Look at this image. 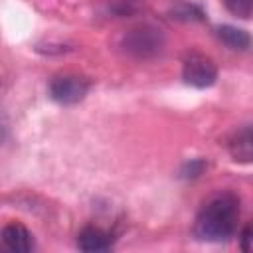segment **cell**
I'll use <instances>...</instances> for the list:
<instances>
[{"label":"cell","mask_w":253,"mask_h":253,"mask_svg":"<svg viewBox=\"0 0 253 253\" xmlns=\"http://www.w3.org/2000/svg\"><path fill=\"white\" fill-rule=\"evenodd\" d=\"M223 4L237 18L247 20L251 16V0H223Z\"/></svg>","instance_id":"obj_11"},{"label":"cell","mask_w":253,"mask_h":253,"mask_svg":"<svg viewBox=\"0 0 253 253\" xmlns=\"http://www.w3.org/2000/svg\"><path fill=\"white\" fill-rule=\"evenodd\" d=\"M170 16L180 22H204L206 20V12L198 4H192V2H176L170 8Z\"/></svg>","instance_id":"obj_9"},{"label":"cell","mask_w":253,"mask_h":253,"mask_svg":"<svg viewBox=\"0 0 253 253\" xmlns=\"http://www.w3.org/2000/svg\"><path fill=\"white\" fill-rule=\"evenodd\" d=\"M239 241H241V249H243L245 253H249V249H251V223H247V225L243 227V231H241V235H239Z\"/></svg>","instance_id":"obj_13"},{"label":"cell","mask_w":253,"mask_h":253,"mask_svg":"<svg viewBox=\"0 0 253 253\" xmlns=\"http://www.w3.org/2000/svg\"><path fill=\"white\" fill-rule=\"evenodd\" d=\"M215 36L221 43H225L229 49H235V51H245L249 49L251 45V38L245 30L241 28H235V26H229V24H221L215 28Z\"/></svg>","instance_id":"obj_8"},{"label":"cell","mask_w":253,"mask_h":253,"mask_svg":"<svg viewBox=\"0 0 253 253\" xmlns=\"http://www.w3.org/2000/svg\"><path fill=\"white\" fill-rule=\"evenodd\" d=\"M91 89V81L83 75L75 73H59L51 77L47 85V95L57 105H77L85 99V95Z\"/></svg>","instance_id":"obj_3"},{"label":"cell","mask_w":253,"mask_h":253,"mask_svg":"<svg viewBox=\"0 0 253 253\" xmlns=\"http://www.w3.org/2000/svg\"><path fill=\"white\" fill-rule=\"evenodd\" d=\"M109 10L115 14V16H119V18H123V16H128V14H132V12H136V4H132V2H125V0H121V2H115V4H111L109 6Z\"/></svg>","instance_id":"obj_12"},{"label":"cell","mask_w":253,"mask_h":253,"mask_svg":"<svg viewBox=\"0 0 253 253\" xmlns=\"http://www.w3.org/2000/svg\"><path fill=\"white\" fill-rule=\"evenodd\" d=\"M206 168H208V162H206L204 158H190V160H186V162L180 166L178 176H180L182 180H196V178H200V176L204 174Z\"/></svg>","instance_id":"obj_10"},{"label":"cell","mask_w":253,"mask_h":253,"mask_svg":"<svg viewBox=\"0 0 253 253\" xmlns=\"http://www.w3.org/2000/svg\"><path fill=\"white\" fill-rule=\"evenodd\" d=\"M166 45L164 32L152 24H140L121 38V49L134 59H154Z\"/></svg>","instance_id":"obj_2"},{"label":"cell","mask_w":253,"mask_h":253,"mask_svg":"<svg viewBox=\"0 0 253 253\" xmlns=\"http://www.w3.org/2000/svg\"><path fill=\"white\" fill-rule=\"evenodd\" d=\"M239 217V196H235L233 192H219L202 206L194 223V235L202 241H227L235 235Z\"/></svg>","instance_id":"obj_1"},{"label":"cell","mask_w":253,"mask_h":253,"mask_svg":"<svg viewBox=\"0 0 253 253\" xmlns=\"http://www.w3.org/2000/svg\"><path fill=\"white\" fill-rule=\"evenodd\" d=\"M111 245H113V235L95 225L83 227L77 235V247L85 253H101L111 249Z\"/></svg>","instance_id":"obj_6"},{"label":"cell","mask_w":253,"mask_h":253,"mask_svg":"<svg viewBox=\"0 0 253 253\" xmlns=\"http://www.w3.org/2000/svg\"><path fill=\"white\" fill-rule=\"evenodd\" d=\"M0 237L4 247L14 253H28L34 249V237L24 223H18V221L6 223L0 231Z\"/></svg>","instance_id":"obj_5"},{"label":"cell","mask_w":253,"mask_h":253,"mask_svg":"<svg viewBox=\"0 0 253 253\" xmlns=\"http://www.w3.org/2000/svg\"><path fill=\"white\" fill-rule=\"evenodd\" d=\"M182 77L188 85L196 87V89H206L211 87L217 79V67L215 63L204 55V53H190L184 59V67H182Z\"/></svg>","instance_id":"obj_4"},{"label":"cell","mask_w":253,"mask_h":253,"mask_svg":"<svg viewBox=\"0 0 253 253\" xmlns=\"http://www.w3.org/2000/svg\"><path fill=\"white\" fill-rule=\"evenodd\" d=\"M227 148H229V154L235 162H241V164H249L251 158H253V136H251V126L245 125L241 126L239 130L233 132V136L229 138L227 142Z\"/></svg>","instance_id":"obj_7"}]
</instances>
